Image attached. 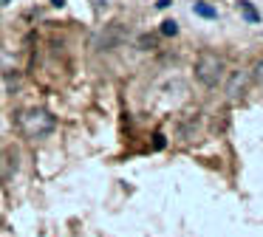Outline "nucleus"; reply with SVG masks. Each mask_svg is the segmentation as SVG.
<instances>
[{
	"mask_svg": "<svg viewBox=\"0 0 263 237\" xmlns=\"http://www.w3.org/2000/svg\"><path fill=\"white\" fill-rule=\"evenodd\" d=\"M20 124H23V133L29 135V139H46V135H51L54 130H57V118L48 110H43V107L26 110L23 118H20Z\"/></svg>",
	"mask_w": 263,
	"mask_h": 237,
	"instance_id": "1",
	"label": "nucleus"
},
{
	"mask_svg": "<svg viewBox=\"0 0 263 237\" xmlns=\"http://www.w3.org/2000/svg\"><path fill=\"white\" fill-rule=\"evenodd\" d=\"M193 71H195V79H198L204 88H215L223 79V60L218 54H212V51H201Z\"/></svg>",
	"mask_w": 263,
	"mask_h": 237,
	"instance_id": "2",
	"label": "nucleus"
},
{
	"mask_svg": "<svg viewBox=\"0 0 263 237\" xmlns=\"http://www.w3.org/2000/svg\"><path fill=\"white\" fill-rule=\"evenodd\" d=\"M125 37H127L125 26H122V23H110V26H105L102 31L93 37V48L97 51H114L125 43Z\"/></svg>",
	"mask_w": 263,
	"mask_h": 237,
	"instance_id": "3",
	"label": "nucleus"
},
{
	"mask_svg": "<svg viewBox=\"0 0 263 237\" xmlns=\"http://www.w3.org/2000/svg\"><path fill=\"white\" fill-rule=\"evenodd\" d=\"M249 79H252L249 71H235L232 79H229V85H227V96H229V99H238V96H243L246 88H249Z\"/></svg>",
	"mask_w": 263,
	"mask_h": 237,
	"instance_id": "4",
	"label": "nucleus"
},
{
	"mask_svg": "<svg viewBox=\"0 0 263 237\" xmlns=\"http://www.w3.org/2000/svg\"><path fill=\"white\" fill-rule=\"evenodd\" d=\"M14 152H9V150H0V181H6L9 175L14 172Z\"/></svg>",
	"mask_w": 263,
	"mask_h": 237,
	"instance_id": "5",
	"label": "nucleus"
},
{
	"mask_svg": "<svg viewBox=\"0 0 263 237\" xmlns=\"http://www.w3.org/2000/svg\"><path fill=\"white\" fill-rule=\"evenodd\" d=\"M193 9H195V14H198V17H204V20H215V17H218V11L212 9L210 3H204V0H198V3L193 6Z\"/></svg>",
	"mask_w": 263,
	"mask_h": 237,
	"instance_id": "6",
	"label": "nucleus"
},
{
	"mask_svg": "<svg viewBox=\"0 0 263 237\" xmlns=\"http://www.w3.org/2000/svg\"><path fill=\"white\" fill-rule=\"evenodd\" d=\"M240 14H243L249 23H260V14H257V9L249 3V0H240Z\"/></svg>",
	"mask_w": 263,
	"mask_h": 237,
	"instance_id": "7",
	"label": "nucleus"
},
{
	"mask_svg": "<svg viewBox=\"0 0 263 237\" xmlns=\"http://www.w3.org/2000/svg\"><path fill=\"white\" fill-rule=\"evenodd\" d=\"M136 45H139L142 51H153V48H156V37H153V34H142Z\"/></svg>",
	"mask_w": 263,
	"mask_h": 237,
	"instance_id": "8",
	"label": "nucleus"
},
{
	"mask_svg": "<svg viewBox=\"0 0 263 237\" xmlns=\"http://www.w3.org/2000/svg\"><path fill=\"white\" fill-rule=\"evenodd\" d=\"M161 34H167V37H176V34H178V23H176V20H164V23H161Z\"/></svg>",
	"mask_w": 263,
	"mask_h": 237,
	"instance_id": "9",
	"label": "nucleus"
},
{
	"mask_svg": "<svg viewBox=\"0 0 263 237\" xmlns=\"http://www.w3.org/2000/svg\"><path fill=\"white\" fill-rule=\"evenodd\" d=\"M252 76H255V82H260V85H263V60L255 65V71H252Z\"/></svg>",
	"mask_w": 263,
	"mask_h": 237,
	"instance_id": "10",
	"label": "nucleus"
},
{
	"mask_svg": "<svg viewBox=\"0 0 263 237\" xmlns=\"http://www.w3.org/2000/svg\"><path fill=\"white\" fill-rule=\"evenodd\" d=\"M153 139H156V141H153V150H164V135H161V133H156Z\"/></svg>",
	"mask_w": 263,
	"mask_h": 237,
	"instance_id": "11",
	"label": "nucleus"
},
{
	"mask_svg": "<svg viewBox=\"0 0 263 237\" xmlns=\"http://www.w3.org/2000/svg\"><path fill=\"white\" fill-rule=\"evenodd\" d=\"M65 3V0H54V6H63Z\"/></svg>",
	"mask_w": 263,
	"mask_h": 237,
	"instance_id": "12",
	"label": "nucleus"
},
{
	"mask_svg": "<svg viewBox=\"0 0 263 237\" xmlns=\"http://www.w3.org/2000/svg\"><path fill=\"white\" fill-rule=\"evenodd\" d=\"M0 3H9V0H0Z\"/></svg>",
	"mask_w": 263,
	"mask_h": 237,
	"instance_id": "13",
	"label": "nucleus"
}]
</instances>
